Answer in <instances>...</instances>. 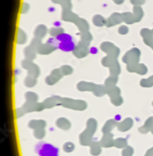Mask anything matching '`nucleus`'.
Instances as JSON below:
<instances>
[{"label": "nucleus", "instance_id": "f257e3e1", "mask_svg": "<svg viewBox=\"0 0 153 156\" xmlns=\"http://www.w3.org/2000/svg\"><path fill=\"white\" fill-rule=\"evenodd\" d=\"M47 42L56 48L60 49L61 51L66 52L73 51L76 48V44L73 41V37L66 33H61L55 37H50L48 39Z\"/></svg>", "mask_w": 153, "mask_h": 156}, {"label": "nucleus", "instance_id": "f03ea898", "mask_svg": "<svg viewBox=\"0 0 153 156\" xmlns=\"http://www.w3.org/2000/svg\"><path fill=\"white\" fill-rule=\"evenodd\" d=\"M35 151L39 156H59V150L52 144L41 141L35 145Z\"/></svg>", "mask_w": 153, "mask_h": 156}, {"label": "nucleus", "instance_id": "7ed1b4c3", "mask_svg": "<svg viewBox=\"0 0 153 156\" xmlns=\"http://www.w3.org/2000/svg\"><path fill=\"white\" fill-rule=\"evenodd\" d=\"M90 51H91L92 54H96L98 51H97V49L95 48H91V49H90Z\"/></svg>", "mask_w": 153, "mask_h": 156}, {"label": "nucleus", "instance_id": "20e7f679", "mask_svg": "<svg viewBox=\"0 0 153 156\" xmlns=\"http://www.w3.org/2000/svg\"><path fill=\"white\" fill-rule=\"evenodd\" d=\"M115 119L117 121H119L121 119V116L119 115H116V116H115Z\"/></svg>", "mask_w": 153, "mask_h": 156}]
</instances>
